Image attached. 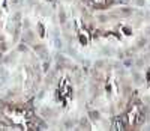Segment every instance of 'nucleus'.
<instances>
[{
	"mask_svg": "<svg viewBox=\"0 0 150 131\" xmlns=\"http://www.w3.org/2000/svg\"><path fill=\"white\" fill-rule=\"evenodd\" d=\"M57 100L59 102H62L63 107H68L71 101L74 100V86L71 84V82L68 78H65L62 84L59 86V90H57Z\"/></svg>",
	"mask_w": 150,
	"mask_h": 131,
	"instance_id": "f257e3e1",
	"label": "nucleus"
},
{
	"mask_svg": "<svg viewBox=\"0 0 150 131\" xmlns=\"http://www.w3.org/2000/svg\"><path fill=\"white\" fill-rule=\"evenodd\" d=\"M141 119H143V113L138 106H135L128 115V125H137L141 122Z\"/></svg>",
	"mask_w": 150,
	"mask_h": 131,
	"instance_id": "f03ea898",
	"label": "nucleus"
}]
</instances>
